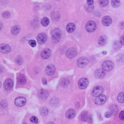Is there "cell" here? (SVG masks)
<instances>
[{
	"mask_svg": "<svg viewBox=\"0 0 124 124\" xmlns=\"http://www.w3.org/2000/svg\"><path fill=\"white\" fill-rule=\"evenodd\" d=\"M119 118L120 120H122V121H124V110L121 111L119 115Z\"/></svg>",
	"mask_w": 124,
	"mask_h": 124,
	"instance_id": "ab89813d",
	"label": "cell"
},
{
	"mask_svg": "<svg viewBox=\"0 0 124 124\" xmlns=\"http://www.w3.org/2000/svg\"><path fill=\"white\" fill-rule=\"evenodd\" d=\"M103 92V88L101 86H97L95 87L92 91V95L95 97H98L102 95Z\"/></svg>",
	"mask_w": 124,
	"mask_h": 124,
	"instance_id": "52a82bcc",
	"label": "cell"
},
{
	"mask_svg": "<svg viewBox=\"0 0 124 124\" xmlns=\"http://www.w3.org/2000/svg\"><path fill=\"white\" fill-rule=\"evenodd\" d=\"M121 44L118 41H115L113 44V48L115 50L119 49L121 47Z\"/></svg>",
	"mask_w": 124,
	"mask_h": 124,
	"instance_id": "e575fe53",
	"label": "cell"
},
{
	"mask_svg": "<svg viewBox=\"0 0 124 124\" xmlns=\"http://www.w3.org/2000/svg\"><path fill=\"white\" fill-rule=\"evenodd\" d=\"M119 27L121 29H124V22H122L119 24Z\"/></svg>",
	"mask_w": 124,
	"mask_h": 124,
	"instance_id": "f6af8a7d",
	"label": "cell"
},
{
	"mask_svg": "<svg viewBox=\"0 0 124 124\" xmlns=\"http://www.w3.org/2000/svg\"><path fill=\"white\" fill-rule=\"evenodd\" d=\"M40 114L42 116H46L48 114V109L46 107H42L39 110Z\"/></svg>",
	"mask_w": 124,
	"mask_h": 124,
	"instance_id": "83f0119b",
	"label": "cell"
},
{
	"mask_svg": "<svg viewBox=\"0 0 124 124\" xmlns=\"http://www.w3.org/2000/svg\"><path fill=\"white\" fill-rule=\"evenodd\" d=\"M88 83V80L86 78L83 77L80 79L78 81V86L80 89H85L87 87Z\"/></svg>",
	"mask_w": 124,
	"mask_h": 124,
	"instance_id": "8992f818",
	"label": "cell"
},
{
	"mask_svg": "<svg viewBox=\"0 0 124 124\" xmlns=\"http://www.w3.org/2000/svg\"><path fill=\"white\" fill-rule=\"evenodd\" d=\"M77 51L76 49L71 48L68 49L66 52V56L69 58H73L76 57Z\"/></svg>",
	"mask_w": 124,
	"mask_h": 124,
	"instance_id": "ba28073f",
	"label": "cell"
},
{
	"mask_svg": "<svg viewBox=\"0 0 124 124\" xmlns=\"http://www.w3.org/2000/svg\"><path fill=\"white\" fill-rule=\"evenodd\" d=\"M11 14L9 11H5L2 13V17L5 19H8L10 17Z\"/></svg>",
	"mask_w": 124,
	"mask_h": 124,
	"instance_id": "d590c367",
	"label": "cell"
},
{
	"mask_svg": "<svg viewBox=\"0 0 124 124\" xmlns=\"http://www.w3.org/2000/svg\"><path fill=\"white\" fill-rule=\"evenodd\" d=\"M42 83H43V84H44L45 85H46L47 84V81L45 78H43L42 79Z\"/></svg>",
	"mask_w": 124,
	"mask_h": 124,
	"instance_id": "bcb514c9",
	"label": "cell"
},
{
	"mask_svg": "<svg viewBox=\"0 0 124 124\" xmlns=\"http://www.w3.org/2000/svg\"><path fill=\"white\" fill-rule=\"evenodd\" d=\"M36 39L37 40L38 43L42 45L44 44L47 40V35L45 33H40L36 37Z\"/></svg>",
	"mask_w": 124,
	"mask_h": 124,
	"instance_id": "5b68a950",
	"label": "cell"
},
{
	"mask_svg": "<svg viewBox=\"0 0 124 124\" xmlns=\"http://www.w3.org/2000/svg\"><path fill=\"white\" fill-rule=\"evenodd\" d=\"M106 74L105 72L103 69H99L97 70L94 73L95 76L97 78H102L105 76Z\"/></svg>",
	"mask_w": 124,
	"mask_h": 124,
	"instance_id": "2e32d148",
	"label": "cell"
},
{
	"mask_svg": "<svg viewBox=\"0 0 124 124\" xmlns=\"http://www.w3.org/2000/svg\"><path fill=\"white\" fill-rule=\"evenodd\" d=\"M11 51L10 46L6 44H3L0 45V52L3 54H7Z\"/></svg>",
	"mask_w": 124,
	"mask_h": 124,
	"instance_id": "7c38bea8",
	"label": "cell"
},
{
	"mask_svg": "<svg viewBox=\"0 0 124 124\" xmlns=\"http://www.w3.org/2000/svg\"><path fill=\"white\" fill-rule=\"evenodd\" d=\"M38 96L39 97L42 99L45 100L47 99L49 95V93L47 90H46L45 89H41L38 92Z\"/></svg>",
	"mask_w": 124,
	"mask_h": 124,
	"instance_id": "4fadbf2b",
	"label": "cell"
},
{
	"mask_svg": "<svg viewBox=\"0 0 124 124\" xmlns=\"http://www.w3.org/2000/svg\"><path fill=\"white\" fill-rule=\"evenodd\" d=\"M102 54H103V55H106V54H107V52H106V51H103V52H102Z\"/></svg>",
	"mask_w": 124,
	"mask_h": 124,
	"instance_id": "681fc988",
	"label": "cell"
},
{
	"mask_svg": "<svg viewBox=\"0 0 124 124\" xmlns=\"http://www.w3.org/2000/svg\"><path fill=\"white\" fill-rule=\"evenodd\" d=\"M110 112L112 115L116 114L118 111V108L116 105H111L109 108Z\"/></svg>",
	"mask_w": 124,
	"mask_h": 124,
	"instance_id": "7402d4cb",
	"label": "cell"
},
{
	"mask_svg": "<svg viewBox=\"0 0 124 124\" xmlns=\"http://www.w3.org/2000/svg\"><path fill=\"white\" fill-rule=\"evenodd\" d=\"M94 6L93 5H89L88 4L86 5L85 7V9L87 12H91L94 10Z\"/></svg>",
	"mask_w": 124,
	"mask_h": 124,
	"instance_id": "1f68e13d",
	"label": "cell"
},
{
	"mask_svg": "<svg viewBox=\"0 0 124 124\" xmlns=\"http://www.w3.org/2000/svg\"><path fill=\"white\" fill-rule=\"evenodd\" d=\"M59 104V100L57 98L54 97L50 100V104L52 107H56Z\"/></svg>",
	"mask_w": 124,
	"mask_h": 124,
	"instance_id": "f1b7e54d",
	"label": "cell"
},
{
	"mask_svg": "<svg viewBox=\"0 0 124 124\" xmlns=\"http://www.w3.org/2000/svg\"><path fill=\"white\" fill-rule=\"evenodd\" d=\"M1 73H2L3 71V66L2 65H1Z\"/></svg>",
	"mask_w": 124,
	"mask_h": 124,
	"instance_id": "f907efd6",
	"label": "cell"
},
{
	"mask_svg": "<svg viewBox=\"0 0 124 124\" xmlns=\"http://www.w3.org/2000/svg\"><path fill=\"white\" fill-rule=\"evenodd\" d=\"M87 121L88 123L89 124H92L93 123V119H92V116L91 115H89L88 116V119H87Z\"/></svg>",
	"mask_w": 124,
	"mask_h": 124,
	"instance_id": "60d3db41",
	"label": "cell"
},
{
	"mask_svg": "<svg viewBox=\"0 0 124 124\" xmlns=\"http://www.w3.org/2000/svg\"><path fill=\"white\" fill-rule=\"evenodd\" d=\"M29 44L33 47H35L36 45V41L34 40H29Z\"/></svg>",
	"mask_w": 124,
	"mask_h": 124,
	"instance_id": "74e56055",
	"label": "cell"
},
{
	"mask_svg": "<svg viewBox=\"0 0 124 124\" xmlns=\"http://www.w3.org/2000/svg\"><path fill=\"white\" fill-rule=\"evenodd\" d=\"M87 4L89 5H93L94 4L93 0H87Z\"/></svg>",
	"mask_w": 124,
	"mask_h": 124,
	"instance_id": "ee69618b",
	"label": "cell"
},
{
	"mask_svg": "<svg viewBox=\"0 0 124 124\" xmlns=\"http://www.w3.org/2000/svg\"><path fill=\"white\" fill-rule=\"evenodd\" d=\"M97 28L96 23L93 21L88 22L85 25V29L88 32L92 33L95 31Z\"/></svg>",
	"mask_w": 124,
	"mask_h": 124,
	"instance_id": "7a4b0ae2",
	"label": "cell"
},
{
	"mask_svg": "<svg viewBox=\"0 0 124 124\" xmlns=\"http://www.w3.org/2000/svg\"><path fill=\"white\" fill-rule=\"evenodd\" d=\"M1 30H2V28H3V25H2V23H1Z\"/></svg>",
	"mask_w": 124,
	"mask_h": 124,
	"instance_id": "816d5d0a",
	"label": "cell"
},
{
	"mask_svg": "<svg viewBox=\"0 0 124 124\" xmlns=\"http://www.w3.org/2000/svg\"><path fill=\"white\" fill-rule=\"evenodd\" d=\"M60 18V14L59 12L56 11L52 13V19L53 21L57 22L59 20Z\"/></svg>",
	"mask_w": 124,
	"mask_h": 124,
	"instance_id": "cb8c5ba5",
	"label": "cell"
},
{
	"mask_svg": "<svg viewBox=\"0 0 124 124\" xmlns=\"http://www.w3.org/2000/svg\"><path fill=\"white\" fill-rule=\"evenodd\" d=\"M51 35L52 42L54 43H58L61 38L62 34L61 30L59 28H56L52 31Z\"/></svg>",
	"mask_w": 124,
	"mask_h": 124,
	"instance_id": "6da1fadb",
	"label": "cell"
},
{
	"mask_svg": "<svg viewBox=\"0 0 124 124\" xmlns=\"http://www.w3.org/2000/svg\"><path fill=\"white\" fill-rule=\"evenodd\" d=\"M52 51L50 49L48 48H46L44 49L41 53V58L44 59H47L50 58L51 56Z\"/></svg>",
	"mask_w": 124,
	"mask_h": 124,
	"instance_id": "5bb4252c",
	"label": "cell"
},
{
	"mask_svg": "<svg viewBox=\"0 0 124 124\" xmlns=\"http://www.w3.org/2000/svg\"><path fill=\"white\" fill-rule=\"evenodd\" d=\"M111 5L114 8L118 7L120 6V2L119 0H111Z\"/></svg>",
	"mask_w": 124,
	"mask_h": 124,
	"instance_id": "f546056e",
	"label": "cell"
},
{
	"mask_svg": "<svg viewBox=\"0 0 124 124\" xmlns=\"http://www.w3.org/2000/svg\"><path fill=\"white\" fill-rule=\"evenodd\" d=\"M20 30V26L17 25H15L11 29V33L13 35H15V36L17 35L19 33Z\"/></svg>",
	"mask_w": 124,
	"mask_h": 124,
	"instance_id": "603a6c76",
	"label": "cell"
},
{
	"mask_svg": "<svg viewBox=\"0 0 124 124\" xmlns=\"http://www.w3.org/2000/svg\"><path fill=\"white\" fill-rule=\"evenodd\" d=\"M69 84V81L67 78H63L61 81V85L63 88H66Z\"/></svg>",
	"mask_w": 124,
	"mask_h": 124,
	"instance_id": "4316f807",
	"label": "cell"
},
{
	"mask_svg": "<svg viewBox=\"0 0 124 124\" xmlns=\"http://www.w3.org/2000/svg\"><path fill=\"white\" fill-rule=\"evenodd\" d=\"M94 15L95 16H98V17H99L100 15V13L99 12V11H96L94 13Z\"/></svg>",
	"mask_w": 124,
	"mask_h": 124,
	"instance_id": "7dc6e473",
	"label": "cell"
},
{
	"mask_svg": "<svg viewBox=\"0 0 124 124\" xmlns=\"http://www.w3.org/2000/svg\"><path fill=\"white\" fill-rule=\"evenodd\" d=\"M55 72V67L53 64H49L46 68V73L49 75H52Z\"/></svg>",
	"mask_w": 124,
	"mask_h": 124,
	"instance_id": "9a60e30c",
	"label": "cell"
},
{
	"mask_svg": "<svg viewBox=\"0 0 124 124\" xmlns=\"http://www.w3.org/2000/svg\"><path fill=\"white\" fill-rule=\"evenodd\" d=\"M111 114L110 113V112H106L105 113V117L106 118H109L110 117H111Z\"/></svg>",
	"mask_w": 124,
	"mask_h": 124,
	"instance_id": "7bdbcfd3",
	"label": "cell"
},
{
	"mask_svg": "<svg viewBox=\"0 0 124 124\" xmlns=\"http://www.w3.org/2000/svg\"><path fill=\"white\" fill-rule=\"evenodd\" d=\"M107 98L104 95H101L98 96L95 100V103L97 105L100 106L104 104L106 101Z\"/></svg>",
	"mask_w": 124,
	"mask_h": 124,
	"instance_id": "9c48e42d",
	"label": "cell"
},
{
	"mask_svg": "<svg viewBox=\"0 0 124 124\" xmlns=\"http://www.w3.org/2000/svg\"><path fill=\"white\" fill-rule=\"evenodd\" d=\"M15 61H16V63L19 65H21L23 63V58L20 56H17L16 58Z\"/></svg>",
	"mask_w": 124,
	"mask_h": 124,
	"instance_id": "836d02e7",
	"label": "cell"
},
{
	"mask_svg": "<svg viewBox=\"0 0 124 124\" xmlns=\"http://www.w3.org/2000/svg\"><path fill=\"white\" fill-rule=\"evenodd\" d=\"M107 40L108 38L106 36H101L98 39V44L101 46H103L106 44L107 43Z\"/></svg>",
	"mask_w": 124,
	"mask_h": 124,
	"instance_id": "d6986e66",
	"label": "cell"
},
{
	"mask_svg": "<svg viewBox=\"0 0 124 124\" xmlns=\"http://www.w3.org/2000/svg\"><path fill=\"white\" fill-rule=\"evenodd\" d=\"M17 82L20 84H24L26 82V79L25 76L22 74H20L17 77Z\"/></svg>",
	"mask_w": 124,
	"mask_h": 124,
	"instance_id": "ffe728a7",
	"label": "cell"
},
{
	"mask_svg": "<svg viewBox=\"0 0 124 124\" xmlns=\"http://www.w3.org/2000/svg\"><path fill=\"white\" fill-rule=\"evenodd\" d=\"M30 121H31L32 122H33V123H38V121L37 118L36 117H35V116H32V117H31V118H30Z\"/></svg>",
	"mask_w": 124,
	"mask_h": 124,
	"instance_id": "f35d334b",
	"label": "cell"
},
{
	"mask_svg": "<svg viewBox=\"0 0 124 124\" xmlns=\"http://www.w3.org/2000/svg\"><path fill=\"white\" fill-rule=\"evenodd\" d=\"M13 85H14L13 81L12 79L10 78L7 79L4 82V88L7 91L10 90L13 88Z\"/></svg>",
	"mask_w": 124,
	"mask_h": 124,
	"instance_id": "30bf717a",
	"label": "cell"
},
{
	"mask_svg": "<svg viewBox=\"0 0 124 124\" xmlns=\"http://www.w3.org/2000/svg\"><path fill=\"white\" fill-rule=\"evenodd\" d=\"M47 124H55L52 122H49Z\"/></svg>",
	"mask_w": 124,
	"mask_h": 124,
	"instance_id": "c3c4849f",
	"label": "cell"
},
{
	"mask_svg": "<svg viewBox=\"0 0 124 124\" xmlns=\"http://www.w3.org/2000/svg\"><path fill=\"white\" fill-rule=\"evenodd\" d=\"M76 28V26L73 23H68L66 27V30L68 33H71L73 32Z\"/></svg>",
	"mask_w": 124,
	"mask_h": 124,
	"instance_id": "44dd1931",
	"label": "cell"
},
{
	"mask_svg": "<svg viewBox=\"0 0 124 124\" xmlns=\"http://www.w3.org/2000/svg\"><path fill=\"white\" fill-rule=\"evenodd\" d=\"M120 43L121 45H124V35H122L120 39Z\"/></svg>",
	"mask_w": 124,
	"mask_h": 124,
	"instance_id": "b9f144b4",
	"label": "cell"
},
{
	"mask_svg": "<svg viewBox=\"0 0 124 124\" xmlns=\"http://www.w3.org/2000/svg\"><path fill=\"white\" fill-rule=\"evenodd\" d=\"M112 23L111 18L108 16L104 17L102 19V23L104 26H108L110 25Z\"/></svg>",
	"mask_w": 124,
	"mask_h": 124,
	"instance_id": "e0dca14e",
	"label": "cell"
},
{
	"mask_svg": "<svg viewBox=\"0 0 124 124\" xmlns=\"http://www.w3.org/2000/svg\"><path fill=\"white\" fill-rule=\"evenodd\" d=\"M117 100L120 103H124V92L120 93L117 96Z\"/></svg>",
	"mask_w": 124,
	"mask_h": 124,
	"instance_id": "4dcf8cb0",
	"label": "cell"
},
{
	"mask_svg": "<svg viewBox=\"0 0 124 124\" xmlns=\"http://www.w3.org/2000/svg\"><path fill=\"white\" fill-rule=\"evenodd\" d=\"M103 69L105 71H110L112 70L114 67L113 63L110 60H107L104 61L102 65Z\"/></svg>",
	"mask_w": 124,
	"mask_h": 124,
	"instance_id": "3957f363",
	"label": "cell"
},
{
	"mask_svg": "<svg viewBox=\"0 0 124 124\" xmlns=\"http://www.w3.org/2000/svg\"><path fill=\"white\" fill-rule=\"evenodd\" d=\"M117 60L119 62L124 61V54H120L117 57Z\"/></svg>",
	"mask_w": 124,
	"mask_h": 124,
	"instance_id": "8d00e7d4",
	"label": "cell"
},
{
	"mask_svg": "<svg viewBox=\"0 0 124 124\" xmlns=\"http://www.w3.org/2000/svg\"><path fill=\"white\" fill-rule=\"evenodd\" d=\"M26 103V99L23 97H18L15 100V104L18 107H22Z\"/></svg>",
	"mask_w": 124,
	"mask_h": 124,
	"instance_id": "8fae6325",
	"label": "cell"
},
{
	"mask_svg": "<svg viewBox=\"0 0 124 124\" xmlns=\"http://www.w3.org/2000/svg\"><path fill=\"white\" fill-rule=\"evenodd\" d=\"M76 115V112L75 110L73 109H68L66 111L65 113L66 117L69 119H73Z\"/></svg>",
	"mask_w": 124,
	"mask_h": 124,
	"instance_id": "ac0fdd59",
	"label": "cell"
},
{
	"mask_svg": "<svg viewBox=\"0 0 124 124\" xmlns=\"http://www.w3.org/2000/svg\"><path fill=\"white\" fill-rule=\"evenodd\" d=\"M89 60L87 58L81 57L77 60V65L80 68H84L88 64Z\"/></svg>",
	"mask_w": 124,
	"mask_h": 124,
	"instance_id": "277c9868",
	"label": "cell"
},
{
	"mask_svg": "<svg viewBox=\"0 0 124 124\" xmlns=\"http://www.w3.org/2000/svg\"><path fill=\"white\" fill-rule=\"evenodd\" d=\"M109 4V0H99V5L101 7H104Z\"/></svg>",
	"mask_w": 124,
	"mask_h": 124,
	"instance_id": "d6a6232c",
	"label": "cell"
},
{
	"mask_svg": "<svg viewBox=\"0 0 124 124\" xmlns=\"http://www.w3.org/2000/svg\"><path fill=\"white\" fill-rule=\"evenodd\" d=\"M50 19L48 17H44L41 21V24L42 26L46 27L50 23Z\"/></svg>",
	"mask_w": 124,
	"mask_h": 124,
	"instance_id": "484cf974",
	"label": "cell"
},
{
	"mask_svg": "<svg viewBox=\"0 0 124 124\" xmlns=\"http://www.w3.org/2000/svg\"><path fill=\"white\" fill-rule=\"evenodd\" d=\"M88 112L86 111H84L80 114V119L82 121L86 122L87 120L88 117Z\"/></svg>",
	"mask_w": 124,
	"mask_h": 124,
	"instance_id": "d4e9b609",
	"label": "cell"
}]
</instances>
